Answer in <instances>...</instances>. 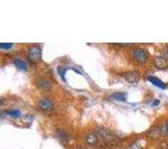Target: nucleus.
Masks as SVG:
<instances>
[{
  "instance_id": "f257e3e1",
  "label": "nucleus",
  "mask_w": 168,
  "mask_h": 149,
  "mask_svg": "<svg viewBox=\"0 0 168 149\" xmlns=\"http://www.w3.org/2000/svg\"><path fill=\"white\" fill-rule=\"evenodd\" d=\"M27 58L29 62L36 64L38 63L42 58V49L39 46H33L29 48V51L27 53Z\"/></svg>"
},
{
  "instance_id": "f03ea898",
  "label": "nucleus",
  "mask_w": 168,
  "mask_h": 149,
  "mask_svg": "<svg viewBox=\"0 0 168 149\" xmlns=\"http://www.w3.org/2000/svg\"><path fill=\"white\" fill-rule=\"evenodd\" d=\"M95 131H97L98 136H100L102 139L106 142H111V141L114 140V135L112 132L110 131L109 129H106L104 127H98L95 129Z\"/></svg>"
},
{
  "instance_id": "7ed1b4c3",
  "label": "nucleus",
  "mask_w": 168,
  "mask_h": 149,
  "mask_svg": "<svg viewBox=\"0 0 168 149\" xmlns=\"http://www.w3.org/2000/svg\"><path fill=\"white\" fill-rule=\"evenodd\" d=\"M132 57L140 64H145L147 62L148 54L143 48H134L132 51Z\"/></svg>"
},
{
  "instance_id": "20e7f679",
  "label": "nucleus",
  "mask_w": 168,
  "mask_h": 149,
  "mask_svg": "<svg viewBox=\"0 0 168 149\" xmlns=\"http://www.w3.org/2000/svg\"><path fill=\"white\" fill-rule=\"evenodd\" d=\"M39 108L42 109L44 112H46V113H50L53 111L54 109V102H53V100L50 98H43L39 100Z\"/></svg>"
},
{
  "instance_id": "39448f33",
  "label": "nucleus",
  "mask_w": 168,
  "mask_h": 149,
  "mask_svg": "<svg viewBox=\"0 0 168 149\" xmlns=\"http://www.w3.org/2000/svg\"><path fill=\"white\" fill-rule=\"evenodd\" d=\"M35 84L39 90H42L44 92H48L50 89H52V83H50V80L47 79H44V77H38L35 80Z\"/></svg>"
},
{
  "instance_id": "423d86ee",
  "label": "nucleus",
  "mask_w": 168,
  "mask_h": 149,
  "mask_svg": "<svg viewBox=\"0 0 168 149\" xmlns=\"http://www.w3.org/2000/svg\"><path fill=\"white\" fill-rule=\"evenodd\" d=\"M166 127L165 126H160V127H155L152 128L150 131L148 132V137L149 138H152V139H157L161 136H166Z\"/></svg>"
},
{
  "instance_id": "0eeeda50",
  "label": "nucleus",
  "mask_w": 168,
  "mask_h": 149,
  "mask_svg": "<svg viewBox=\"0 0 168 149\" xmlns=\"http://www.w3.org/2000/svg\"><path fill=\"white\" fill-rule=\"evenodd\" d=\"M154 65L159 70H164L168 67V58L165 56H157L154 60Z\"/></svg>"
},
{
  "instance_id": "6e6552de",
  "label": "nucleus",
  "mask_w": 168,
  "mask_h": 149,
  "mask_svg": "<svg viewBox=\"0 0 168 149\" xmlns=\"http://www.w3.org/2000/svg\"><path fill=\"white\" fill-rule=\"evenodd\" d=\"M123 76H124V79H126L129 83H132V84L139 82V80H140V75H139L138 72H136V71H129V72H126Z\"/></svg>"
},
{
  "instance_id": "1a4fd4ad",
  "label": "nucleus",
  "mask_w": 168,
  "mask_h": 149,
  "mask_svg": "<svg viewBox=\"0 0 168 149\" xmlns=\"http://www.w3.org/2000/svg\"><path fill=\"white\" fill-rule=\"evenodd\" d=\"M85 141H86V144L91 146L98 145V142H99L98 133H88L86 137H85Z\"/></svg>"
},
{
  "instance_id": "9d476101",
  "label": "nucleus",
  "mask_w": 168,
  "mask_h": 149,
  "mask_svg": "<svg viewBox=\"0 0 168 149\" xmlns=\"http://www.w3.org/2000/svg\"><path fill=\"white\" fill-rule=\"evenodd\" d=\"M147 80H148L149 82H150V83H152L154 85H157V86H158V88H160V89H166V88H167V85L165 84V83H164L163 81H160L158 77L148 76V77H147Z\"/></svg>"
},
{
  "instance_id": "9b49d317",
  "label": "nucleus",
  "mask_w": 168,
  "mask_h": 149,
  "mask_svg": "<svg viewBox=\"0 0 168 149\" xmlns=\"http://www.w3.org/2000/svg\"><path fill=\"white\" fill-rule=\"evenodd\" d=\"M110 99H113L117 101H127V94L124 92H116L110 97Z\"/></svg>"
},
{
  "instance_id": "f8f14e48",
  "label": "nucleus",
  "mask_w": 168,
  "mask_h": 149,
  "mask_svg": "<svg viewBox=\"0 0 168 149\" xmlns=\"http://www.w3.org/2000/svg\"><path fill=\"white\" fill-rule=\"evenodd\" d=\"M14 64H15L19 70L27 71V65H26L25 62H24L22 60H20V58H15V60H14Z\"/></svg>"
},
{
  "instance_id": "ddd939ff",
  "label": "nucleus",
  "mask_w": 168,
  "mask_h": 149,
  "mask_svg": "<svg viewBox=\"0 0 168 149\" xmlns=\"http://www.w3.org/2000/svg\"><path fill=\"white\" fill-rule=\"evenodd\" d=\"M57 137H58V139L62 142H65L68 139V133L65 130H58L57 131Z\"/></svg>"
},
{
  "instance_id": "4468645a",
  "label": "nucleus",
  "mask_w": 168,
  "mask_h": 149,
  "mask_svg": "<svg viewBox=\"0 0 168 149\" xmlns=\"http://www.w3.org/2000/svg\"><path fill=\"white\" fill-rule=\"evenodd\" d=\"M33 115H25V117H22V119H21V121L24 122V124H30L32 122H33Z\"/></svg>"
},
{
  "instance_id": "2eb2a0df",
  "label": "nucleus",
  "mask_w": 168,
  "mask_h": 149,
  "mask_svg": "<svg viewBox=\"0 0 168 149\" xmlns=\"http://www.w3.org/2000/svg\"><path fill=\"white\" fill-rule=\"evenodd\" d=\"M66 67H64V66H58L57 67V72H58V74L62 76V79H63L64 81H65V73H66Z\"/></svg>"
},
{
  "instance_id": "dca6fc26",
  "label": "nucleus",
  "mask_w": 168,
  "mask_h": 149,
  "mask_svg": "<svg viewBox=\"0 0 168 149\" xmlns=\"http://www.w3.org/2000/svg\"><path fill=\"white\" fill-rule=\"evenodd\" d=\"M7 113H8L9 115H11V118H16V119H17V118H19V117H20V112H19L18 110L8 111Z\"/></svg>"
},
{
  "instance_id": "f3484780",
  "label": "nucleus",
  "mask_w": 168,
  "mask_h": 149,
  "mask_svg": "<svg viewBox=\"0 0 168 149\" xmlns=\"http://www.w3.org/2000/svg\"><path fill=\"white\" fill-rule=\"evenodd\" d=\"M11 46H13L11 43H1V44H0V47H1V48H11Z\"/></svg>"
},
{
  "instance_id": "a211bd4d",
  "label": "nucleus",
  "mask_w": 168,
  "mask_h": 149,
  "mask_svg": "<svg viewBox=\"0 0 168 149\" xmlns=\"http://www.w3.org/2000/svg\"><path fill=\"white\" fill-rule=\"evenodd\" d=\"M114 46H122V47H124L127 46V45H129V44H113Z\"/></svg>"
},
{
  "instance_id": "6ab92c4d",
  "label": "nucleus",
  "mask_w": 168,
  "mask_h": 149,
  "mask_svg": "<svg viewBox=\"0 0 168 149\" xmlns=\"http://www.w3.org/2000/svg\"><path fill=\"white\" fill-rule=\"evenodd\" d=\"M159 104V100H155L154 102H152V106H158Z\"/></svg>"
},
{
  "instance_id": "aec40b11",
  "label": "nucleus",
  "mask_w": 168,
  "mask_h": 149,
  "mask_svg": "<svg viewBox=\"0 0 168 149\" xmlns=\"http://www.w3.org/2000/svg\"><path fill=\"white\" fill-rule=\"evenodd\" d=\"M165 54H166V55H165V57H167V58H168V47H167V51H166V53H165Z\"/></svg>"
},
{
  "instance_id": "412c9836",
  "label": "nucleus",
  "mask_w": 168,
  "mask_h": 149,
  "mask_svg": "<svg viewBox=\"0 0 168 149\" xmlns=\"http://www.w3.org/2000/svg\"><path fill=\"white\" fill-rule=\"evenodd\" d=\"M76 149H86V148H85V147H77Z\"/></svg>"
}]
</instances>
